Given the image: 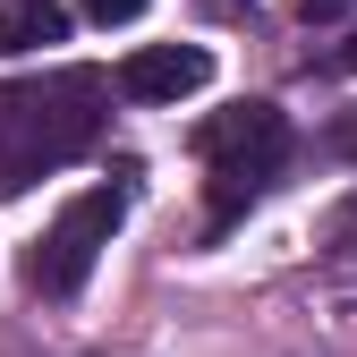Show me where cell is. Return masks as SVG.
<instances>
[{"mask_svg": "<svg viewBox=\"0 0 357 357\" xmlns=\"http://www.w3.org/2000/svg\"><path fill=\"white\" fill-rule=\"evenodd\" d=\"M340 68H349V77H357V34H349V43H340Z\"/></svg>", "mask_w": 357, "mask_h": 357, "instance_id": "9c48e42d", "label": "cell"}, {"mask_svg": "<svg viewBox=\"0 0 357 357\" xmlns=\"http://www.w3.org/2000/svg\"><path fill=\"white\" fill-rule=\"evenodd\" d=\"M196 153L221 170V178H273L281 162H289V119L273 111V102H238V111H213L204 128H196Z\"/></svg>", "mask_w": 357, "mask_h": 357, "instance_id": "3957f363", "label": "cell"}, {"mask_svg": "<svg viewBox=\"0 0 357 357\" xmlns=\"http://www.w3.org/2000/svg\"><path fill=\"white\" fill-rule=\"evenodd\" d=\"M204 77H213V52H196V43H145V52L119 60L111 85L128 102H178V94H196Z\"/></svg>", "mask_w": 357, "mask_h": 357, "instance_id": "277c9868", "label": "cell"}, {"mask_svg": "<svg viewBox=\"0 0 357 357\" xmlns=\"http://www.w3.org/2000/svg\"><path fill=\"white\" fill-rule=\"evenodd\" d=\"M102 137V77L94 68H52L26 85H0V188L60 170Z\"/></svg>", "mask_w": 357, "mask_h": 357, "instance_id": "6da1fadb", "label": "cell"}, {"mask_svg": "<svg viewBox=\"0 0 357 357\" xmlns=\"http://www.w3.org/2000/svg\"><path fill=\"white\" fill-rule=\"evenodd\" d=\"M85 17L94 26H128V17H145V0H85Z\"/></svg>", "mask_w": 357, "mask_h": 357, "instance_id": "8992f818", "label": "cell"}, {"mask_svg": "<svg viewBox=\"0 0 357 357\" xmlns=\"http://www.w3.org/2000/svg\"><path fill=\"white\" fill-rule=\"evenodd\" d=\"M332 153H349V162H357V111H340V119H332Z\"/></svg>", "mask_w": 357, "mask_h": 357, "instance_id": "ba28073f", "label": "cell"}, {"mask_svg": "<svg viewBox=\"0 0 357 357\" xmlns=\"http://www.w3.org/2000/svg\"><path fill=\"white\" fill-rule=\"evenodd\" d=\"M43 43H68V9L60 0H9V9H0V60L43 52Z\"/></svg>", "mask_w": 357, "mask_h": 357, "instance_id": "5b68a950", "label": "cell"}, {"mask_svg": "<svg viewBox=\"0 0 357 357\" xmlns=\"http://www.w3.org/2000/svg\"><path fill=\"white\" fill-rule=\"evenodd\" d=\"M119 221H128V196H119V188H85V196H68L60 221L26 247V289H43V298H77Z\"/></svg>", "mask_w": 357, "mask_h": 357, "instance_id": "7a4b0ae2", "label": "cell"}, {"mask_svg": "<svg viewBox=\"0 0 357 357\" xmlns=\"http://www.w3.org/2000/svg\"><path fill=\"white\" fill-rule=\"evenodd\" d=\"M349 9H357V0H298L306 26H332V17H349Z\"/></svg>", "mask_w": 357, "mask_h": 357, "instance_id": "52a82bcc", "label": "cell"}]
</instances>
